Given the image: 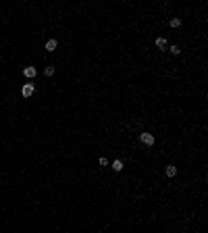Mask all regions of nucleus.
I'll return each instance as SVG.
<instances>
[{"label": "nucleus", "instance_id": "obj_1", "mask_svg": "<svg viewBox=\"0 0 208 233\" xmlns=\"http://www.w3.org/2000/svg\"><path fill=\"white\" fill-rule=\"evenodd\" d=\"M35 92V88H34V83H25L23 85V90H21V94H23V98H31Z\"/></svg>", "mask_w": 208, "mask_h": 233}, {"label": "nucleus", "instance_id": "obj_2", "mask_svg": "<svg viewBox=\"0 0 208 233\" xmlns=\"http://www.w3.org/2000/svg\"><path fill=\"white\" fill-rule=\"evenodd\" d=\"M139 140H142V144H146V146H152L154 144V135L152 133H142Z\"/></svg>", "mask_w": 208, "mask_h": 233}, {"label": "nucleus", "instance_id": "obj_3", "mask_svg": "<svg viewBox=\"0 0 208 233\" xmlns=\"http://www.w3.org/2000/svg\"><path fill=\"white\" fill-rule=\"evenodd\" d=\"M35 73H38V71H35V67H25V69H23V75L27 77V79L35 77Z\"/></svg>", "mask_w": 208, "mask_h": 233}, {"label": "nucleus", "instance_id": "obj_4", "mask_svg": "<svg viewBox=\"0 0 208 233\" xmlns=\"http://www.w3.org/2000/svg\"><path fill=\"white\" fill-rule=\"evenodd\" d=\"M56 46H58L56 40H48V42H46V50H48V52H54V50H56Z\"/></svg>", "mask_w": 208, "mask_h": 233}, {"label": "nucleus", "instance_id": "obj_5", "mask_svg": "<svg viewBox=\"0 0 208 233\" xmlns=\"http://www.w3.org/2000/svg\"><path fill=\"white\" fill-rule=\"evenodd\" d=\"M175 175H177V167H175V164H169V167H167V177H175Z\"/></svg>", "mask_w": 208, "mask_h": 233}, {"label": "nucleus", "instance_id": "obj_6", "mask_svg": "<svg viewBox=\"0 0 208 233\" xmlns=\"http://www.w3.org/2000/svg\"><path fill=\"white\" fill-rule=\"evenodd\" d=\"M156 46L160 48V50H164V48H167V40H164V38H158V40H156Z\"/></svg>", "mask_w": 208, "mask_h": 233}, {"label": "nucleus", "instance_id": "obj_7", "mask_svg": "<svg viewBox=\"0 0 208 233\" xmlns=\"http://www.w3.org/2000/svg\"><path fill=\"white\" fill-rule=\"evenodd\" d=\"M113 169H115V171H123V163H121V160H115V163H113Z\"/></svg>", "mask_w": 208, "mask_h": 233}, {"label": "nucleus", "instance_id": "obj_8", "mask_svg": "<svg viewBox=\"0 0 208 233\" xmlns=\"http://www.w3.org/2000/svg\"><path fill=\"white\" fill-rule=\"evenodd\" d=\"M179 25H181V19H179V17L171 19V27H179Z\"/></svg>", "mask_w": 208, "mask_h": 233}, {"label": "nucleus", "instance_id": "obj_9", "mask_svg": "<svg viewBox=\"0 0 208 233\" xmlns=\"http://www.w3.org/2000/svg\"><path fill=\"white\" fill-rule=\"evenodd\" d=\"M54 75V67H46V77H52Z\"/></svg>", "mask_w": 208, "mask_h": 233}, {"label": "nucleus", "instance_id": "obj_10", "mask_svg": "<svg viewBox=\"0 0 208 233\" xmlns=\"http://www.w3.org/2000/svg\"><path fill=\"white\" fill-rule=\"evenodd\" d=\"M169 50H171V54H179V52H181V50H179V46H171Z\"/></svg>", "mask_w": 208, "mask_h": 233}, {"label": "nucleus", "instance_id": "obj_11", "mask_svg": "<svg viewBox=\"0 0 208 233\" xmlns=\"http://www.w3.org/2000/svg\"><path fill=\"white\" fill-rule=\"evenodd\" d=\"M98 163H100V167H108V160H106L104 156H102V158H100V160H98Z\"/></svg>", "mask_w": 208, "mask_h": 233}]
</instances>
